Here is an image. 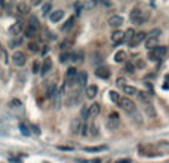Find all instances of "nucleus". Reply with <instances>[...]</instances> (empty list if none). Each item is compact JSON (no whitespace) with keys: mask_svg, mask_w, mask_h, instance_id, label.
<instances>
[{"mask_svg":"<svg viewBox=\"0 0 169 163\" xmlns=\"http://www.w3.org/2000/svg\"><path fill=\"white\" fill-rule=\"evenodd\" d=\"M129 18L134 24H136V25H142V24L150 18V12H142L140 8H134L129 13Z\"/></svg>","mask_w":169,"mask_h":163,"instance_id":"f257e3e1","label":"nucleus"},{"mask_svg":"<svg viewBox=\"0 0 169 163\" xmlns=\"http://www.w3.org/2000/svg\"><path fill=\"white\" fill-rule=\"evenodd\" d=\"M166 46H156L154 49H150L148 51V59L150 61H160L165 55H166Z\"/></svg>","mask_w":169,"mask_h":163,"instance_id":"f03ea898","label":"nucleus"},{"mask_svg":"<svg viewBox=\"0 0 169 163\" xmlns=\"http://www.w3.org/2000/svg\"><path fill=\"white\" fill-rule=\"evenodd\" d=\"M119 105H120V108L122 110H125L126 113H129V114H132V113L136 110L135 104H134V101L131 99V98H128V96H120V101H119Z\"/></svg>","mask_w":169,"mask_h":163,"instance_id":"7ed1b4c3","label":"nucleus"},{"mask_svg":"<svg viewBox=\"0 0 169 163\" xmlns=\"http://www.w3.org/2000/svg\"><path fill=\"white\" fill-rule=\"evenodd\" d=\"M119 123H120V116H119L116 111L110 113V116H108L107 119V128L108 129H116L119 126Z\"/></svg>","mask_w":169,"mask_h":163,"instance_id":"20e7f679","label":"nucleus"},{"mask_svg":"<svg viewBox=\"0 0 169 163\" xmlns=\"http://www.w3.org/2000/svg\"><path fill=\"white\" fill-rule=\"evenodd\" d=\"M12 62H13L17 67H23V65H25V62H27V56H25L24 52L18 51L12 55Z\"/></svg>","mask_w":169,"mask_h":163,"instance_id":"39448f33","label":"nucleus"},{"mask_svg":"<svg viewBox=\"0 0 169 163\" xmlns=\"http://www.w3.org/2000/svg\"><path fill=\"white\" fill-rule=\"evenodd\" d=\"M146 39H147V33H146V31H140V33H135L134 39L131 40L129 46H131V48H136V46L140 45V43H142V42H144Z\"/></svg>","mask_w":169,"mask_h":163,"instance_id":"423d86ee","label":"nucleus"},{"mask_svg":"<svg viewBox=\"0 0 169 163\" xmlns=\"http://www.w3.org/2000/svg\"><path fill=\"white\" fill-rule=\"evenodd\" d=\"M76 76H77V70L74 67H70L65 73V84L67 86H71L74 84V80H76Z\"/></svg>","mask_w":169,"mask_h":163,"instance_id":"0eeeda50","label":"nucleus"},{"mask_svg":"<svg viewBox=\"0 0 169 163\" xmlns=\"http://www.w3.org/2000/svg\"><path fill=\"white\" fill-rule=\"evenodd\" d=\"M70 130H71V134H73V135L80 134V130H82V119H80V117H74L73 120H71V125H70Z\"/></svg>","mask_w":169,"mask_h":163,"instance_id":"6e6552de","label":"nucleus"},{"mask_svg":"<svg viewBox=\"0 0 169 163\" xmlns=\"http://www.w3.org/2000/svg\"><path fill=\"white\" fill-rule=\"evenodd\" d=\"M74 83L77 84L79 88H84L86 83H88V74H86V71H77V76H76Z\"/></svg>","mask_w":169,"mask_h":163,"instance_id":"1a4fd4ad","label":"nucleus"},{"mask_svg":"<svg viewBox=\"0 0 169 163\" xmlns=\"http://www.w3.org/2000/svg\"><path fill=\"white\" fill-rule=\"evenodd\" d=\"M70 61H73V64H82L84 61V52L82 49L70 53Z\"/></svg>","mask_w":169,"mask_h":163,"instance_id":"9d476101","label":"nucleus"},{"mask_svg":"<svg viewBox=\"0 0 169 163\" xmlns=\"http://www.w3.org/2000/svg\"><path fill=\"white\" fill-rule=\"evenodd\" d=\"M113 45H120L122 42H123V31H120V30H114L111 33V37H110Z\"/></svg>","mask_w":169,"mask_h":163,"instance_id":"9b49d317","label":"nucleus"},{"mask_svg":"<svg viewBox=\"0 0 169 163\" xmlns=\"http://www.w3.org/2000/svg\"><path fill=\"white\" fill-rule=\"evenodd\" d=\"M122 24H123V18L120 15H113V17L108 18V25L111 28H119Z\"/></svg>","mask_w":169,"mask_h":163,"instance_id":"f8f14e48","label":"nucleus"},{"mask_svg":"<svg viewBox=\"0 0 169 163\" xmlns=\"http://www.w3.org/2000/svg\"><path fill=\"white\" fill-rule=\"evenodd\" d=\"M100 111H101V107H100V104L94 102L92 105H89V107H88V119L96 117V116L100 114Z\"/></svg>","mask_w":169,"mask_h":163,"instance_id":"ddd939ff","label":"nucleus"},{"mask_svg":"<svg viewBox=\"0 0 169 163\" xmlns=\"http://www.w3.org/2000/svg\"><path fill=\"white\" fill-rule=\"evenodd\" d=\"M52 70V61L51 58H45L43 62H42V67H40V74L42 76H46Z\"/></svg>","mask_w":169,"mask_h":163,"instance_id":"4468645a","label":"nucleus"},{"mask_svg":"<svg viewBox=\"0 0 169 163\" xmlns=\"http://www.w3.org/2000/svg\"><path fill=\"white\" fill-rule=\"evenodd\" d=\"M95 76L98 77V79H108L110 77V71H108L107 67H98L95 70Z\"/></svg>","mask_w":169,"mask_h":163,"instance_id":"2eb2a0df","label":"nucleus"},{"mask_svg":"<svg viewBox=\"0 0 169 163\" xmlns=\"http://www.w3.org/2000/svg\"><path fill=\"white\" fill-rule=\"evenodd\" d=\"M23 28H24V24L21 23V21H17L15 24H12V27L9 28V33H11L12 36H18V34L23 31Z\"/></svg>","mask_w":169,"mask_h":163,"instance_id":"dca6fc26","label":"nucleus"},{"mask_svg":"<svg viewBox=\"0 0 169 163\" xmlns=\"http://www.w3.org/2000/svg\"><path fill=\"white\" fill-rule=\"evenodd\" d=\"M17 11L19 12L21 15H27V13H30V11H31V6L28 5V3H25V2H21V3L17 5Z\"/></svg>","mask_w":169,"mask_h":163,"instance_id":"f3484780","label":"nucleus"},{"mask_svg":"<svg viewBox=\"0 0 169 163\" xmlns=\"http://www.w3.org/2000/svg\"><path fill=\"white\" fill-rule=\"evenodd\" d=\"M62 18H64V11L62 9H56V11H54L49 15V19H51L52 23H58V21H61Z\"/></svg>","mask_w":169,"mask_h":163,"instance_id":"a211bd4d","label":"nucleus"},{"mask_svg":"<svg viewBox=\"0 0 169 163\" xmlns=\"http://www.w3.org/2000/svg\"><path fill=\"white\" fill-rule=\"evenodd\" d=\"M96 95H98V88H96L95 84H89L86 88V98L88 99H94Z\"/></svg>","mask_w":169,"mask_h":163,"instance_id":"6ab92c4d","label":"nucleus"},{"mask_svg":"<svg viewBox=\"0 0 169 163\" xmlns=\"http://www.w3.org/2000/svg\"><path fill=\"white\" fill-rule=\"evenodd\" d=\"M123 92H125V95H128V98H129V96H136L138 95V89L134 88V86H129V84H125Z\"/></svg>","mask_w":169,"mask_h":163,"instance_id":"aec40b11","label":"nucleus"},{"mask_svg":"<svg viewBox=\"0 0 169 163\" xmlns=\"http://www.w3.org/2000/svg\"><path fill=\"white\" fill-rule=\"evenodd\" d=\"M144 111H146V114L148 117H151V119L156 117V110H154V107H153L150 102H146L144 104Z\"/></svg>","mask_w":169,"mask_h":163,"instance_id":"412c9836","label":"nucleus"},{"mask_svg":"<svg viewBox=\"0 0 169 163\" xmlns=\"http://www.w3.org/2000/svg\"><path fill=\"white\" fill-rule=\"evenodd\" d=\"M71 48H73V40L71 39H65L59 43V49H61L62 52H67L68 49H71Z\"/></svg>","mask_w":169,"mask_h":163,"instance_id":"4be33fe9","label":"nucleus"},{"mask_svg":"<svg viewBox=\"0 0 169 163\" xmlns=\"http://www.w3.org/2000/svg\"><path fill=\"white\" fill-rule=\"evenodd\" d=\"M37 31H39V28H34L31 25H27L25 28V36H27L28 39H34L36 36H37Z\"/></svg>","mask_w":169,"mask_h":163,"instance_id":"5701e85b","label":"nucleus"},{"mask_svg":"<svg viewBox=\"0 0 169 163\" xmlns=\"http://www.w3.org/2000/svg\"><path fill=\"white\" fill-rule=\"evenodd\" d=\"M74 23H76V17H70L67 19V23L61 27V30L62 31H68V30H71V28L74 27Z\"/></svg>","mask_w":169,"mask_h":163,"instance_id":"b1692460","label":"nucleus"},{"mask_svg":"<svg viewBox=\"0 0 169 163\" xmlns=\"http://www.w3.org/2000/svg\"><path fill=\"white\" fill-rule=\"evenodd\" d=\"M156 148H157L159 151H160V154L169 153V142H166V141H160L157 145H156Z\"/></svg>","mask_w":169,"mask_h":163,"instance_id":"393cba45","label":"nucleus"},{"mask_svg":"<svg viewBox=\"0 0 169 163\" xmlns=\"http://www.w3.org/2000/svg\"><path fill=\"white\" fill-rule=\"evenodd\" d=\"M134 36H135L134 28H128V30H126V31L123 33V42H126V43H131V40L134 39Z\"/></svg>","mask_w":169,"mask_h":163,"instance_id":"a878e982","label":"nucleus"},{"mask_svg":"<svg viewBox=\"0 0 169 163\" xmlns=\"http://www.w3.org/2000/svg\"><path fill=\"white\" fill-rule=\"evenodd\" d=\"M46 96H48V98H55L56 96V84L55 83H51L48 86V89H46Z\"/></svg>","mask_w":169,"mask_h":163,"instance_id":"bb28decb","label":"nucleus"},{"mask_svg":"<svg viewBox=\"0 0 169 163\" xmlns=\"http://www.w3.org/2000/svg\"><path fill=\"white\" fill-rule=\"evenodd\" d=\"M144 42H146V48L148 49V51H150V49H154L156 46H159V45H157V42H159L157 39H151V37H147V39L144 40Z\"/></svg>","mask_w":169,"mask_h":163,"instance_id":"cd10ccee","label":"nucleus"},{"mask_svg":"<svg viewBox=\"0 0 169 163\" xmlns=\"http://www.w3.org/2000/svg\"><path fill=\"white\" fill-rule=\"evenodd\" d=\"M102 150H107V147L100 145V147H86V148H84L86 153H98V151H102Z\"/></svg>","mask_w":169,"mask_h":163,"instance_id":"c85d7f7f","label":"nucleus"},{"mask_svg":"<svg viewBox=\"0 0 169 163\" xmlns=\"http://www.w3.org/2000/svg\"><path fill=\"white\" fill-rule=\"evenodd\" d=\"M125 59H126V53H125V51H117L116 52V55H114V61L116 62H125Z\"/></svg>","mask_w":169,"mask_h":163,"instance_id":"c756f323","label":"nucleus"},{"mask_svg":"<svg viewBox=\"0 0 169 163\" xmlns=\"http://www.w3.org/2000/svg\"><path fill=\"white\" fill-rule=\"evenodd\" d=\"M136 96H138L141 101L146 104V102H148V96H150V94H148L147 90H138V95H136Z\"/></svg>","mask_w":169,"mask_h":163,"instance_id":"7c9ffc66","label":"nucleus"},{"mask_svg":"<svg viewBox=\"0 0 169 163\" xmlns=\"http://www.w3.org/2000/svg\"><path fill=\"white\" fill-rule=\"evenodd\" d=\"M159 36H162V30L160 28H154L150 33H147V37H151V39H159Z\"/></svg>","mask_w":169,"mask_h":163,"instance_id":"2f4dec72","label":"nucleus"},{"mask_svg":"<svg viewBox=\"0 0 169 163\" xmlns=\"http://www.w3.org/2000/svg\"><path fill=\"white\" fill-rule=\"evenodd\" d=\"M88 132H89V135L96 136L98 134H100V132H98V125H96V123L89 125V126H88Z\"/></svg>","mask_w":169,"mask_h":163,"instance_id":"473e14b6","label":"nucleus"},{"mask_svg":"<svg viewBox=\"0 0 169 163\" xmlns=\"http://www.w3.org/2000/svg\"><path fill=\"white\" fill-rule=\"evenodd\" d=\"M19 130H21V134L25 136H28L30 134H31V130H30V128H28L25 123H19Z\"/></svg>","mask_w":169,"mask_h":163,"instance_id":"72a5a7b5","label":"nucleus"},{"mask_svg":"<svg viewBox=\"0 0 169 163\" xmlns=\"http://www.w3.org/2000/svg\"><path fill=\"white\" fill-rule=\"evenodd\" d=\"M108 95H110V99H111L114 104H119V101H120V95H119L116 90H111V92H110Z\"/></svg>","mask_w":169,"mask_h":163,"instance_id":"f704fd0d","label":"nucleus"},{"mask_svg":"<svg viewBox=\"0 0 169 163\" xmlns=\"http://www.w3.org/2000/svg\"><path fill=\"white\" fill-rule=\"evenodd\" d=\"M51 9H52L51 3H43V5H42V15H43V17H45V15H48V13L51 12Z\"/></svg>","mask_w":169,"mask_h":163,"instance_id":"c9c22d12","label":"nucleus"},{"mask_svg":"<svg viewBox=\"0 0 169 163\" xmlns=\"http://www.w3.org/2000/svg\"><path fill=\"white\" fill-rule=\"evenodd\" d=\"M67 61H70V53H68V52H61V55H59V62H61V64H65Z\"/></svg>","mask_w":169,"mask_h":163,"instance_id":"e433bc0d","label":"nucleus"},{"mask_svg":"<svg viewBox=\"0 0 169 163\" xmlns=\"http://www.w3.org/2000/svg\"><path fill=\"white\" fill-rule=\"evenodd\" d=\"M123 71L132 74L134 71H135V67H134V64H132V62H126V64H125V70H123Z\"/></svg>","mask_w":169,"mask_h":163,"instance_id":"4c0bfd02","label":"nucleus"},{"mask_svg":"<svg viewBox=\"0 0 169 163\" xmlns=\"http://www.w3.org/2000/svg\"><path fill=\"white\" fill-rule=\"evenodd\" d=\"M9 107L11 108H21L23 107V102L19 101V99H12V101L9 102Z\"/></svg>","mask_w":169,"mask_h":163,"instance_id":"58836bf2","label":"nucleus"},{"mask_svg":"<svg viewBox=\"0 0 169 163\" xmlns=\"http://www.w3.org/2000/svg\"><path fill=\"white\" fill-rule=\"evenodd\" d=\"M28 25H31V27H34V28H39L40 25H39V19L36 17H30V24Z\"/></svg>","mask_w":169,"mask_h":163,"instance_id":"ea45409f","label":"nucleus"},{"mask_svg":"<svg viewBox=\"0 0 169 163\" xmlns=\"http://www.w3.org/2000/svg\"><path fill=\"white\" fill-rule=\"evenodd\" d=\"M28 49H30L31 52H37V51H39V43H36V42L28 43Z\"/></svg>","mask_w":169,"mask_h":163,"instance_id":"a19ab883","label":"nucleus"},{"mask_svg":"<svg viewBox=\"0 0 169 163\" xmlns=\"http://www.w3.org/2000/svg\"><path fill=\"white\" fill-rule=\"evenodd\" d=\"M132 64H134V67H135V68H144V67H146V62L141 61V59H136V61L132 62Z\"/></svg>","mask_w":169,"mask_h":163,"instance_id":"79ce46f5","label":"nucleus"},{"mask_svg":"<svg viewBox=\"0 0 169 163\" xmlns=\"http://www.w3.org/2000/svg\"><path fill=\"white\" fill-rule=\"evenodd\" d=\"M125 83H126V80H125L123 77H119V79L116 80V84H117V88H120V89L125 88Z\"/></svg>","mask_w":169,"mask_h":163,"instance_id":"37998d69","label":"nucleus"},{"mask_svg":"<svg viewBox=\"0 0 169 163\" xmlns=\"http://www.w3.org/2000/svg\"><path fill=\"white\" fill-rule=\"evenodd\" d=\"M80 6H83L84 9H92V8L95 6V2H89V3H88V2H86V3H80Z\"/></svg>","mask_w":169,"mask_h":163,"instance_id":"c03bdc74","label":"nucleus"},{"mask_svg":"<svg viewBox=\"0 0 169 163\" xmlns=\"http://www.w3.org/2000/svg\"><path fill=\"white\" fill-rule=\"evenodd\" d=\"M33 71H34V73H40V61H34Z\"/></svg>","mask_w":169,"mask_h":163,"instance_id":"a18cd8bd","label":"nucleus"},{"mask_svg":"<svg viewBox=\"0 0 169 163\" xmlns=\"http://www.w3.org/2000/svg\"><path fill=\"white\" fill-rule=\"evenodd\" d=\"M46 37H48L49 40H55V39H56V36H55V34H52L51 31H48V30H46Z\"/></svg>","mask_w":169,"mask_h":163,"instance_id":"49530a36","label":"nucleus"},{"mask_svg":"<svg viewBox=\"0 0 169 163\" xmlns=\"http://www.w3.org/2000/svg\"><path fill=\"white\" fill-rule=\"evenodd\" d=\"M30 129H33V132L36 134V135H39V134H40L39 126H36V125H31V126H30Z\"/></svg>","mask_w":169,"mask_h":163,"instance_id":"de8ad7c7","label":"nucleus"},{"mask_svg":"<svg viewBox=\"0 0 169 163\" xmlns=\"http://www.w3.org/2000/svg\"><path fill=\"white\" fill-rule=\"evenodd\" d=\"M82 130H83V132H82V135H83V136L89 135V132H88V126H86V125H83V126H82Z\"/></svg>","mask_w":169,"mask_h":163,"instance_id":"09e8293b","label":"nucleus"},{"mask_svg":"<svg viewBox=\"0 0 169 163\" xmlns=\"http://www.w3.org/2000/svg\"><path fill=\"white\" fill-rule=\"evenodd\" d=\"M82 117H83V119H88V107H83V108H82Z\"/></svg>","mask_w":169,"mask_h":163,"instance_id":"8fccbe9b","label":"nucleus"},{"mask_svg":"<svg viewBox=\"0 0 169 163\" xmlns=\"http://www.w3.org/2000/svg\"><path fill=\"white\" fill-rule=\"evenodd\" d=\"M18 45H21V39H17V40H13V42H11L12 48H13V46H18Z\"/></svg>","mask_w":169,"mask_h":163,"instance_id":"3c124183","label":"nucleus"},{"mask_svg":"<svg viewBox=\"0 0 169 163\" xmlns=\"http://www.w3.org/2000/svg\"><path fill=\"white\" fill-rule=\"evenodd\" d=\"M58 148H59V150H65V151H71V150H73V147H64V145H59Z\"/></svg>","mask_w":169,"mask_h":163,"instance_id":"603ef678","label":"nucleus"},{"mask_svg":"<svg viewBox=\"0 0 169 163\" xmlns=\"http://www.w3.org/2000/svg\"><path fill=\"white\" fill-rule=\"evenodd\" d=\"M146 86H147V90H150V95H153V86L150 83H146Z\"/></svg>","mask_w":169,"mask_h":163,"instance_id":"864d4df0","label":"nucleus"},{"mask_svg":"<svg viewBox=\"0 0 169 163\" xmlns=\"http://www.w3.org/2000/svg\"><path fill=\"white\" fill-rule=\"evenodd\" d=\"M9 160H11L12 163H21V160H19V159H15V157H9Z\"/></svg>","mask_w":169,"mask_h":163,"instance_id":"5fc2aeb1","label":"nucleus"},{"mask_svg":"<svg viewBox=\"0 0 169 163\" xmlns=\"http://www.w3.org/2000/svg\"><path fill=\"white\" fill-rule=\"evenodd\" d=\"M42 48H43V49H40V52H42V53L45 55V53H46L48 51H49V49H48V46H42Z\"/></svg>","mask_w":169,"mask_h":163,"instance_id":"6e6d98bb","label":"nucleus"},{"mask_svg":"<svg viewBox=\"0 0 169 163\" xmlns=\"http://www.w3.org/2000/svg\"><path fill=\"white\" fill-rule=\"evenodd\" d=\"M117 163H131V160H120V162H117Z\"/></svg>","mask_w":169,"mask_h":163,"instance_id":"4d7b16f0","label":"nucleus"},{"mask_svg":"<svg viewBox=\"0 0 169 163\" xmlns=\"http://www.w3.org/2000/svg\"><path fill=\"white\" fill-rule=\"evenodd\" d=\"M166 83H169V76H166Z\"/></svg>","mask_w":169,"mask_h":163,"instance_id":"13d9d810","label":"nucleus"},{"mask_svg":"<svg viewBox=\"0 0 169 163\" xmlns=\"http://www.w3.org/2000/svg\"><path fill=\"white\" fill-rule=\"evenodd\" d=\"M45 163H48V162H45Z\"/></svg>","mask_w":169,"mask_h":163,"instance_id":"bf43d9fd","label":"nucleus"}]
</instances>
